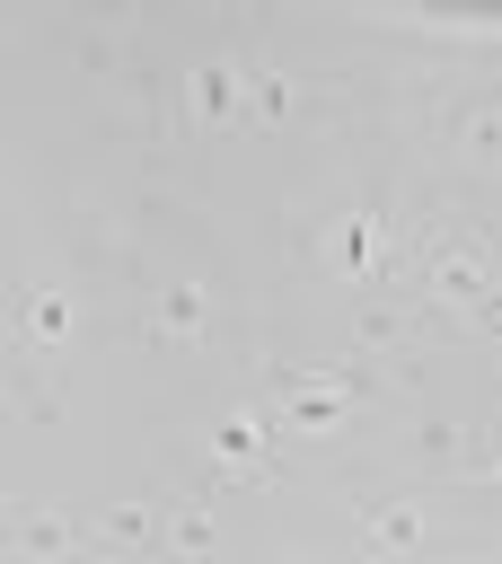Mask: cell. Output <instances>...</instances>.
Returning a JSON list of instances; mask_svg holds the SVG:
<instances>
[{
  "instance_id": "obj_2",
  "label": "cell",
  "mask_w": 502,
  "mask_h": 564,
  "mask_svg": "<svg viewBox=\"0 0 502 564\" xmlns=\"http://www.w3.org/2000/svg\"><path fill=\"white\" fill-rule=\"evenodd\" d=\"M440 291L449 300H476L484 291V256H440Z\"/></svg>"
},
{
  "instance_id": "obj_1",
  "label": "cell",
  "mask_w": 502,
  "mask_h": 564,
  "mask_svg": "<svg viewBox=\"0 0 502 564\" xmlns=\"http://www.w3.org/2000/svg\"><path fill=\"white\" fill-rule=\"evenodd\" d=\"M335 414H343V379H326V370H282V379H273V423L326 432Z\"/></svg>"
},
{
  "instance_id": "obj_4",
  "label": "cell",
  "mask_w": 502,
  "mask_h": 564,
  "mask_svg": "<svg viewBox=\"0 0 502 564\" xmlns=\"http://www.w3.org/2000/svg\"><path fill=\"white\" fill-rule=\"evenodd\" d=\"M159 326H167V335H194V326H203V300H194V291H167V300H159Z\"/></svg>"
},
{
  "instance_id": "obj_3",
  "label": "cell",
  "mask_w": 502,
  "mask_h": 564,
  "mask_svg": "<svg viewBox=\"0 0 502 564\" xmlns=\"http://www.w3.org/2000/svg\"><path fill=\"white\" fill-rule=\"evenodd\" d=\"M335 256H343V264H361V273H370V264H379V229H370V220H352V229H343V238H335Z\"/></svg>"
}]
</instances>
